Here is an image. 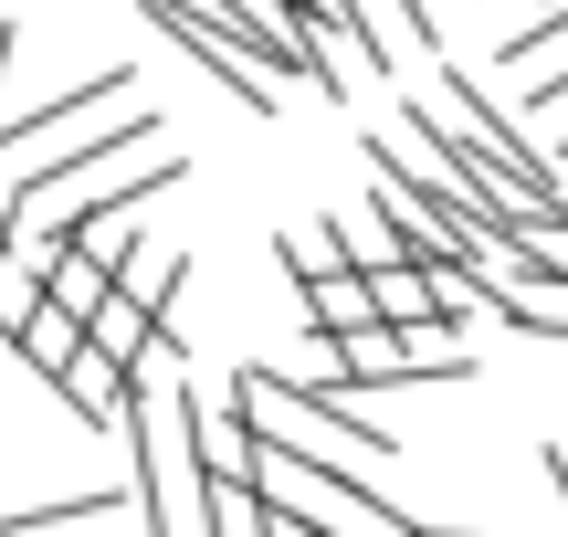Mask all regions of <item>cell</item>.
I'll return each instance as SVG.
<instances>
[{
  "instance_id": "obj_1",
  "label": "cell",
  "mask_w": 568,
  "mask_h": 537,
  "mask_svg": "<svg viewBox=\"0 0 568 537\" xmlns=\"http://www.w3.org/2000/svg\"><path fill=\"white\" fill-rule=\"evenodd\" d=\"M126 464H138V517L148 537H211V475H201V443H190V379H138V422H126Z\"/></svg>"
},
{
  "instance_id": "obj_2",
  "label": "cell",
  "mask_w": 568,
  "mask_h": 537,
  "mask_svg": "<svg viewBox=\"0 0 568 537\" xmlns=\"http://www.w3.org/2000/svg\"><path fill=\"white\" fill-rule=\"evenodd\" d=\"M432 84H443L432 105H443V116H453V126H464V138H474V148L495 159V180H506V201L527 211V222H558V211H568V190H558V159H548V148H537L527 126L506 116V105H495V84H474L464 63H443Z\"/></svg>"
},
{
  "instance_id": "obj_3",
  "label": "cell",
  "mask_w": 568,
  "mask_h": 537,
  "mask_svg": "<svg viewBox=\"0 0 568 537\" xmlns=\"http://www.w3.org/2000/svg\"><path fill=\"white\" fill-rule=\"evenodd\" d=\"M138 11L159 21V32L180 42V53L201 63L211 84H232V95H243L253 116H274V105H284V74H274V63H253V53H243V32H232L222 11H201V0H138Z\"/></svg>"
},
{
  "instance_id": "obj_4",
  "label": "cell",
  "mask_w": 568,
  "mask_h": 537,
  "mask_svg": "<svg viewBox=\"0 0 568 537\" xmlns=\"http://www.w3.org/2000/svg\"><path fill=\"white\" fill-rule=\"evenodd\" d=\"M138 379L148 369H116L105 348H74V369H63L53 391L84 412V433H126V422H138Z\"/></svg>"
},
{
  "instance_id": "obj_5",
  "label": "cell",
  "mask_w": 568,
  "mask_h": 537,
  "mask_svg": "<svg viewBox=\"0 0 568 537\" xmlns=\"http://www.w3.org/2000/svg\"><path fill=\"white\" fill-rule=\"evenodd\" d=\"M138 496H63L32 517H0V537H148V517H126Z\"/></svg>"
},
{
  "instance_id": "obj_6",
  "label": "cell",
  "mask_w": 568,
  "mask_h": 537,
  "mask_svg": "<svg viewBox=\"0 0 568 537\" xmlns=\"http://www.w3.org/2000/svg\"><path fill=\"white\" fill-rule=\"evenodd\" d=\"M159 337H169V327H159V316H148V306H138L126 285L105 295L95 316H84V348H105L116 369H148V358H159Z\"/></svg>"
},
{
  "instance_id": "obj_7",
  "label": "cell",
  "mask_w": 568,
  "mask_h": 537,
  "mask_svg": "<svg viewBox=\"0 0 568 537\" xmlns=\"http://www.w3.org/2000/svg\"><path fill=\"white\" fill-rule=\"evenodd\" d=\"M74 348H84V316H74V306H53V295H42V306L11 327V358H21L32 379H63V369H74Z\"/></svg>"
},
{
  "instance_id": "obj_8",
  "label": "cell",
  "mask_w": 568,
  "mask_h": 537,
  "mask_svg": "<svg viewBox=\"0 0 568 537\" xmlns=\"http://www.w3.org/2000/svg\"><path fill=\"white\" fill-rule=\"evenodd\" d=\"M295 295H305V327H326V337H347V327H368V316H379V295H368L358 264L316 274V285H295Z\"/></svg>"
},
{
  "instance_id": "obj_9",
  "label": "cell",
  "mask_w": 568,
  "mask_h": 537,
  "mask_svg": "<svg viewBox=\"0 0 568 537\" xmlns=\"http://www.w3.org/2000/svg\"><path fill=\"white\" fill-rule=\"evenodd\" d=\"M180 274H190V264H180V243H138V253L116 264V285H126V295H138V306L169 327V306H180Z\"/></svg>"
},
{
  "instance_id": "obj_10",
  "label": "cell",
  "mask_w": 568,
  "mask_h": 537,
  "mask_svg": "<svg viewBox=\"0 0 568 537\" xmlns=\"http://www.w3.org/2000/svg\"><path fill=\"white\" fill-rule=\"evenodd\" d=\"M42 295H53V306H74V316H95L105 295H116V274H105L95 253H84L74 232H63V253H53V274H42Z\"/></svg>"
},
{
  "instance_id": "obj_11",
  "label": "cell",
  "mask_w": 568,
  "mask_h": 537,
  "mask_svg": "<svg viewBox=\"0 0 568 537\" xmlns=\"http://www.w3.org/2000/svg\"><path fill=\"white\" fill-rule=\"evenodd\" d=\"M368 295H379L389 327H422V316H443V295H432V264H379V274H368Z\"/></svg>"
},
{
  "instance_id": "obj_12",
  "label": "cell",
  "mask_w": 568,
  "mask_h": 537,
  "mask_svg": "<svg viewBox=\"0 0 568 537\" xmlns=\"http://www.w3.org/2000/svg\"><path fill=\"white\" fill-rule=\"evenodd\" d=\"M274 253H284V274H295V285H316V274L347 264V232H337V222H305V232H284Z\"/></svg>"
},
{
  "instance_id": "obj_13",
  "label": "cell",
  "mask_w": 568,
  "mask_h": 537,
  "mask_svg": "<svg viewBox=\"0 0 568 537\" xmlns=\"http://www.w3.org/2000/svg\"><path fill=\"white\" fill-rule=\"evenodd\" d=\"M32 306H42V264H32V253L11 243V232H0V337H11V327H21Z\"/></svg>"
},
{
  "instance_id": "obj_14",
  "label": "cell",
  "mask_w": 568,
  "mask_h": 537,
  "mask_svg": "<svg viewBox=\"0 0 568 537\" xmlns=\"http://www.w3.org/2000/svg\"><path fill=\"white\" fill-rule=\"evenodd\" d=\"M548 53H568V0H558V11H537L527 32L506 42V74H537V63H548Z\"/></svg>"
},
{
  "instance_id": "obj_15",
  "label": "cell",
  "mask_w": 568,
  "mask_h": 537,
  "mask_svg": "<svg viewBox=\"0 0 568 537\" xmlns=\"http://www.w3.org/2000/svg\"><path fill=\"white\" fill-rule=\"evenodd\" d=\"M516 105H527V116H558V105H568V53H548V63H537V74L516 84Z\"/></svg>"
},
{
  "instance_id": "obj_16",
  "label": "cell",
  "mask_w": 568,
  "mask_h": 537,
  "mask_svg": "<svg viewBox=\"0 0 568 537\" xmlns=\"http://www.w3.org/2000/svg\"><path fill=\"white\" fill-rule=\"evenodd\" d=\"M548 485H558V506H568V443H548Z\"/></svg>"
},
{
  "instance_id": "obj_17",
  "label": "cell",
  "mask_w": 568,
  "mask_h": 537,
  "mask_svg": "<svg viewBox=\"0 0 568 537\" xmlns=\"http://www.w3.org/2000/svg\"><path fill=\"white\" fill-rule=\"evenodd\" d=\"M11 53H21V32H11V21H0V84H11Z\"/></svg>"
},
{
  "instance_id": "obj_18",
  "label": "cell",
  "mask_w": 568,
  "mask_h": 537,
  "mask_svg": "<svg viewBox=\"0 0 568 537\" xmlns=\"http://www.w3.org/2000/svg\"><path fill=\"white\" fill-rule=\"evenodd\" d=\"M548 159H558V169H568V126H558V148H548Z\"/></svg>"
}]
</instances>
